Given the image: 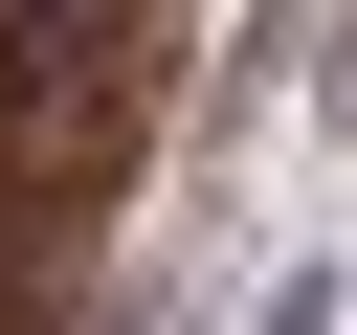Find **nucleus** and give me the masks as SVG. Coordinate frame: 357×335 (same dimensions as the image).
<instances>
[{
	"instance_id": "nucleus-1",
	"label": "nucleus",
	"mask_w": 357,
	"mask_h": 335,
	"mask_svg": "<svg viewBox=\"0 0 357 335\" xmlns=\"http://www.w3.org/2000/svg\"><path fill=\"white\" fill-rule=\"evenodd\" d=\"M245 335H335V290H268V313H245Z\"/></svg>"
}]
</instances>
